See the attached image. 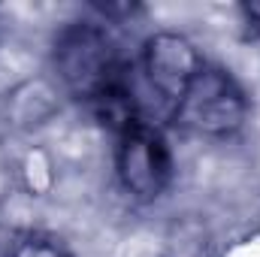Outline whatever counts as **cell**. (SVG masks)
<instances>
[{"label":"cell","mask_w":260,"mask_h":257,"mask_svg":"<svg viewBox=\"0 0 260 257\" xmlns=\"http://www.w3.org/2000/svg\"><path fill=\"white\" fill-rule=\"evenodd\" d=\"M52 64L61 85L85 106L133 76V64L121 55V46L97 21L67 24L55 37Z\"/></svg>","instance_id":"1"},{"label":"cell","mask_w":260,"mask_h":257,"mask_svg":"<svg viewBox=\"0 0 260 257\" xmlns=\"http://www.w3.org/2000/svg\"><path fill=\"white\" fill-rule=\"evenodd\" d=\"M245 118H248V97L242 85L224 67L215 64L203 67L170 109V121L179 130L212 139L233 136L236 130H242Z\"/></svg>","instance_id":"2"},{"label":"cell","mask_w":260,"mask_h":257,"mask_svg":"<svg viewBox=\"0 0 260 257\" xmlns=\"http://www.w3.org/2000/svg\"><path fill=\"white\" fill-rule=\"evenodd\" d=\"M115 173L121 188L139 203H154L164 197L173 185L176 160L160 127L139 121L124 130L115 145Z\"/></svg>","instance_id":"3"},{"label":"cell","mask_w":260,"mask_h":257,"mask_svg":"<svg viewBox=\"0 0 260 257\" xmlns=\"http://www.w3.org/2000/svg\"><path fill=\"white\" fill-rule=\"evenodd\" d=\"M206 67V58L200 55L194 43L185 34L160 30L145 40L142 46V73L148 88L173 109V103L182 97L188 82Z\"/></svg>","instance_id":"4"},{"label":"cell","mask_w":260,"mask_h":257,"mask_svg":"<svg viewBox=\"0 0 260 257\" xmlns=\"http://www.w3.org/2000/svg\"><path fill=\"white\" fill-rule=\"evenodd\" d=\"M9 257H76L67 248L61 239L55 236H46V233H21L12 248Z\"/></svg>","instance_id":"5"},{"label":"cell","mask_w":260,"mask_h":257,"mask_svg":"<svg viewBox=\"0 0 260 257\" xmlns=\"http://www.w3.org/2000/svg\"><path fill=\"white\" fill-rule=\"evenodd\" d=\"M239 18L245 24V34L260 40V0H248L239 6Z\"/></svg>","instance_id":"6"}]
</instances>
